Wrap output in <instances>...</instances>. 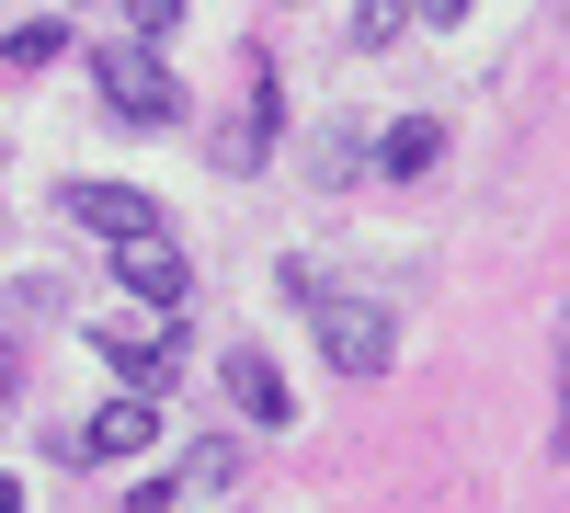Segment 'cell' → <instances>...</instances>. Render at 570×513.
Wrapping results in <instances>:
<instances>
[{
	"label": "cell",
	"mask_w": 570,
	"mask_h": 513,
	"mask_svg": "<svg viewBox=\"0 0 570 513\" xmlns=\"http://www.w3.org/2000/svg\"><path fill=\"white\" fill-rule=\"evenodd\" d=\"M149 434H160V411H149V399L126 388V399H104V411H91V423H80V456H91V468H104V456H137Z\"/></svg>",
	"instance_id": "8992f818"
},
{
	"label": "cell",
	"mask_w": 570,
	"mask_h": 513,
	"mask_svg": "<svg viewBox=\"0 0 570 513\" xmlns=\"http://www.w3.org/2000/svg\"><path fill=\"white\" fill-rule=\"evenodd\" d=\"M217 377H228V399H240V411H252V423H297V399H285V377H274V365H263V354H228V365H217Z\"/></svg>",
	"instance_id": "52a82bcc"
},
{
	"label": "cell",
	"mask_w": 570,
	"mask_h": 513,
	"mask_svg": "<svg viewBox=\"0 0 570 513\" xmlns=\"http://www.w3.org/2000/svg\"><path fill=\"white\" fill-rule=\"evenodd\" d=\"M69 217L104 228V240H149V228H160V206L137 195V182H69Z\"/></svg>",
	"instance_id": "5b68a950"
},
{
	"label": "cell",
	"mask_w": 570,
	"mask_h": 513,
	"mask_svg": "<svg viewBox=\"0 0 570 513\" xmlns=\"http://www.w3.org/2000/svg\"><path fill=\"white\" fill-rule=\"evenodd\" d=\"M91 80H104V103H115L126 126H171V115H183L171 69H160L149 46H137V34H126V46H104V58H91Z\"/></svg>",
	"instance_id": "7a4b0ae2"
},
{
	"label": "cell",
	"mask_w": 570,
	"mask_h": 513,
	"mask_svg": "<svg viewBox=\"0 0 570 513\" xmlns=\"http://www.w3.org/2000/svg\"><path fill=\"white\" fill-rule=\"evenodd\" d=\"M434 149H445V126H434V115H400L389 149H376V171H389V182H422V171H434Z\"/></svg>",
	"instance_id": "ba28073f"
},
{
	"label": "cell",
	"mask_w": 570,
	"mask_h": 513,
	"mask_svg": "<svg viewBox=\"0 0 570 513\" xmlns=\"http://www.w3.org/2000/svg\"><path fill=\"white\" fill-rule=\"evenodd\" d=\"M183 480H195V491H240V445H228V434H195V445H183Z\"/></svg>",
	"instance_id": "30bf717a"
},
{
	"label": "cell",
	"mask_w": 570,
	"mask_h": 513,
	"mask_svg": "<svg viewBox=\"0 0 570 513\" xmlns=\"http://www.w3.org/2000/svg\"><path fill=\"white\" fill-rule=\"evenodd\" d=\"M126 23H137V46H160V34L183 23V0H126Z\"/></svg>",
	"instance_id": "7c38bea8"
},
{
	"label": "cell",
	"mask_w": 570,
	"mask_h": 513,
	"mask_svg": "<svg viewBox=\"0 0 570 513\" xmlns=\"http://www.w3.org/2000/svg\"><path fill=\"white\" fill-rule=\"evenodd\" d=\"M422 12H434V23H468V0H422Z\"/></svg>",
	"instance_id": "4fadbf2b"
},
{
	"label": "cell",
	"mask_w": 570,
	"mask_h": 513,
	"mask_svg": "<svg viewBox=\"0 0 570 513\" xmlns=\"http://www.w3.org/2000/svg\"><path fill=\"white\" fill-rule=\"evenodd\" d=\"M263 137H274V80L252 69V103L228 115V137H217V160H228V171H252V160H263Z\"/></svg>",
	"instance_id": "9c48e42d"
},
{
	"label": "cell",
	"mask_w": 570,
	"mask_h": 513,
	"mask_svg": "<svg viewBox=\"0 0 570 513\" xmlns=\"http://www.w3.org/2000/svg\"><path fill=\"white\" fill-rule=\"evenodd\" d=\"M91 343H104V365H126V377H137V399H160V388L183 377V343H171V332H137V319H104Z\"/></svg>",
	"instance_id": "277c9868"
},
{
	"label": "cell",
	"mask_w": 570,
	"mask_h": 513,
	"mask_svg": "<svg viewBox=\"0 0 570 513\" xmlns=\"http://www.w3.org/2000/svg\"><path fill=\"white\" fill-rule=\"evenodd\" d=\"M115 286H137V308H183V297H195V274H183V251L149 228V240H115Z\"/></svg>",
	"instance_id": "3957f363"
},
{
	"label": "cell",
	"mask_w": 570,
	"mask_h": 513,
	"mask_svg": "<svg viewBox=\"0 0 570 513\" xmlns=\"http://www.w3.org/2000/svg\"><path fill=\"white\" fill-rule=\"evenodd\" d=\"M411 23V0H354V46H389Z\"/></svg>",
	"instance_id": "8fae6325"
},
{
	"label": "cell",
	"mask_w": 570,
	"mask_h": 513,
	"mask_svg": "<svg viewBox=\"0 0 570 513\" xmlns=\"http://www.w3.org/2000/svg\"><path fill=\"white\" fill-rule=\"evenodd\" d=\"M0 399H12V343H0Z\"/></svg>",
	"instance_id": "5bb4252c"
},
{
	"label": "cell",
	"mask_w": 570,
	"mask_h": 513,
	"mask_svg": "<svg viewBox=\"0 0 570 513\" xmlns=\"http://www.w3.org/2000/svg\"><path fill=\"white\" fill-rule=\"evenodd\" d=\"M285 286H297V308L320 319V343H331L343 377H389V354H400L389 308H365V297H343V286H308V274H285Z\"/></svg>",
	"instance_id": "6da1fadb"
}]
</instances>
